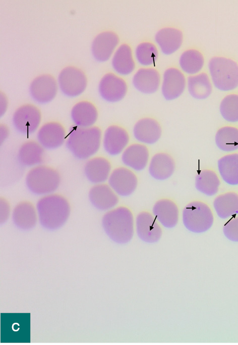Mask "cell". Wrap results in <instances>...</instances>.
<instances>
[{"instance_id": "4316f807", "label": "cell", "mask_w": 238, "mask_h": 345, "mask_svg": "<svg viewBox=\"0 0 238 345\" xmlns=\"http://www.w3.org/2000/svg\"><path fill=\"white\" fill-rule=\"evenodd\" d=\"M44 148L38 142L28 140L24 142L18 152V160L21 165L27 167H34L43 161Z\"/></svg>"}, {"instance_id": "484cf974", "label": "cell", "mask_w": 238, "mask_h": 345, "mask_svg": "<svg viewBox=\"0 0 238 345\" xmlns=\"http://www.w3.org/2000/svg\"><path fill=\"white\" fill-rule=\"evenodd\" d=\"M98 115L95 106L88 101L76 103L71 112V119L75 125L82 128L93 126L97 120Z\"/></svg>"}, {"instance_id": "ac0fdd59", "label": "cell", "mask_w": 238, "mask_h": 345, "mask_svg": "<svg viewBox=\"0 0 238 345\" xmlns=\"http://www.w3.org/2000/svg\"><path fill=\"white\" fill-rule=\"evenodd\" d=\"M133 133L139 142L146 144H153L160 139L162 129L159 123L149 117L142 118L135 124Z\"/></svg>"}, {"instance_id": "7c38bea8", "label": "cell", "mask_w": 238, "mask_h": 345, "mask_svg": "<svg viewBox=\"0 0 238 345\" xmlns=\"http://www.w3.org/2000/svg\"><path fill=\"white\" fill-rule=\"evenodd\" d=\"M67 138L64 126L59 122L51 121L43 124L38 130L37 139L39 144L47 150L57 149Z\"/></svg>"}, {"instance_id": "1f68e13d", "label": "cell", "mask_w": 238, "mask_h": 345, "mask_svg": "<svg viewBox=\"0 0 238 345\" xmlns=\"http://www.w3.org/2000/svg\"><path fill=\"white\" fill-rule=\"evenodd\" d=\"M188 89L190 95L197 100L208 97L212 92V85L208 75L201 73L188 78Z\"/></svg>"}, {"instance_id": "f1b7e54d", "label": "cell", "mask_w": 238, "mask_h": 345, "mask_svg": "<svg viewBox=\"0 0 238 345\" xmlns=\"http://www.w3.org/2000/svg\"><path fill=\"white\" fill-rule=\"evenodd\" d=\"M213 207L221 219H227L238 214V194L228 191L218 195L213 201Z\"/></svg>"}, {"instance_id": "e0dca14e", "label": "cell", "mask_w": 238, "mask_h": 345, "mask_svg": "<svg viewBox=\"0 0 238 345\" xmlns=\"http://www.w3.org/2000/svg\"><path fill=\"white\" fill-rule=\"evenodd\" d=\"M88 198L92 205L101 211L112 209L119 201L116 193L109 185L104 183L92 186L89 191Z\"/></svg>"}, {"instance_id": "83f0119b", "label": "cell", "mask_w": 238, "mask_h": 345, "mask_svg": "<svg viewBox=\"0 0 238 345\" xmlns=\"http://www.w3.org/2000/svg\"><path fill=\"white\" fill-rule=\"evenodd\" d=\"M116 72L122 75H128L133 72L135 63L131 46L127 43L121 44L115 52L111 61Z\"/></svg>"}, {"instance_id": "8d00e7d4", "label": "cell", "mask_w": 238, "mask_h": 345, "mask_svg": "<svg viewBox=\"0 0 238 345\" xmlns=\"http://www.w3.org/2000/svg\"><path fill=\"white\" fill-rule=\"evenodd\" d=\"M224 236L233 242H238V216L232 218L223 227Z\"/></svg>"}, {"instance_id": "d590c367", "label": "cell", "mask_w": 238, "mask_h": 345, "mask_svg": "<svg viewBox=\"0 0 238 345\" xmlns=\"http://www.w3.org/2000/svg\"><path fill=\"white\" fill-rule=\"evenodd\" d=\"M220 112L226 121L238 122V94H229L225 96L220 105Z\"/></svg>"}, {"instance_id": "44dd1931", "label": "cell", "mask_w": 238, "mask_h": 345, "mask_svg": "<svg viewBox=\"0 0 238 345\" xmlns=\"http://www.w3.org/2000/svg\"><path fill=\"white\" fill-rule=\"evenodd\" d=\"M161 76L159 71L153 68H142L135 73L132 79L134 87L144 94H152L159 88Z\"/></svg>"}, {"instance_id": "7402d4cb", "label": "cell", "mask_w": 238, "mask_h": 345, "mask_svg": "<svg viewBox=\"0 0 238 345\" xmlns=\"http://www.w3.org/2000/svg\"><path fill=\"white\" fill-rule=\"evenodd\" d=\"M153 214L156 219L164 227H175L179 219V209L177 205L169 199H161L153 206Z\"/></svg>"}, {"instance_id": "4fadbf2b", "label": "cell", "mask_w": 238, "mask_h": 345, "mask_svg": "<svg viewBox=\"0 0 238 345\" xmlns=\"http://www.w3.org/2000/svg\"><path fill=\"white\" fill-rule=\"evenodd\" d=\"M129 141V135L124 128L117 125H112L108 126L104 132L102 144L107 154L116 156L124 152Z\"/></svg>"}, {"instance_id": "9c48e42d", "label": "cell", "mask_w": 238, "mask_h": 345, "mask_svg": "<svg viewBox=\"0 0 238 345\" xmlns=\"http://www.w3.org/2000/svg\"><path fill=\"white\" fill-rule=\"evenodd\" d=\"M128 86L125 80L112 73H107L101 78L98 85L101 97L105 101L116 103L126 96Z\"/></svg>"}, {"instance_id": "2e32d148", "label": "cell", "mask_w": 238, "mask_h": 345, "mask_svg": "<svg viewBox=\"0 0 238 345\" xmlns=\"http://www.w3.org/2000/svg\"><path fill=\"white\" fill-rule=\"evenodd\" d=\"M119 41L118 36L114 32L105 31L100 32L96 36L92 42L91 48L94 58L100 62L107 61Z\"/></svg>"}, {"instance_id": "ba28073f", "label": "cell", "mask_w": 238, "mask_h": 345, "mask_svg": "<svg viewBox=\"0 0 238 345\" xmlns=\"http://www.w3.org/2000/svg\"><path fill=\"white\" fill-rule=\"evenodd\" d=\"M59 87L62 92L69 97H76L82 94L87 85V79L84 72L74 66H68L60 73Z\"/></svg>"}, {"instance_id": "3957f363", "label": "cell", "mask_w": 238, "mask_h": 345, "mask_svg": "<svg viewBox=\"0 0 238 345\" xmlns=\"http://www.w3.org/2000/svg\"><path fill=\"white\" fill-rule=\"evenodd\" d=\"M102 226L108 237L118 244L131 241L134 235V216L131 210L120 206L107 211L102 217Z\"/></svg>"}, {"instance_id": "4dcf8cb0", "label": "cell", "mask_w": 238, "mask_h": 345, "mask_svg": "<svg viewBox=\"0 0 238 345\" xmlns=\"http://www.w3.org/2000/svg\"><path fill=\"white\" fill-rule=\"evenodd\" d=\"M220 185V181L219 177L212 170H202L196 176V188L206 195L213 196L216 194Z\"/></svg>"}, {"instance_id": "cb8c5ba5", "label": "cell", "mask_w": 238, "mask_h": 345, "mask_svg": "<svg viewBox=\"0 0 238 345\" xmlns=\"http://www.w3.org/2000/svg\"><path fill=\"white\" fill-rule=\"evenodd\" d=\"M149 158V152L146 145L141 143H133L123 152V164L136 171L143 170L147 166Z\"/></svg>"}, {"instance_id": "30bf717a", "label": "cell", "mask_w": 238, "mask_h": 345, "mask_svg": "<svg viewBox=\"0 0 238 345\" xmlns=\"http://www.w3.org/2000/svg\"><path fill=\"white\" fill-rule=\"evenodd\" d=\"M109 186L118 195L127 196L133 193L138 185V178L130 169L123 167L114 169L108 179Z\"/></svg>"}, {"instance_id": "74e56055", "label": "cell", "mask_w": 238, "mask_h": 345, "mask_svg": "<svg viewBox=\"0 0 238 345\" xmlns=\"http://www.w3.org/2000/svg\"><path fill=\"white\" fill-rule=\"evenodd\" d=\"M10 206L9 203L5 199H1V223L6 222L10 215Z\"/></svg>"}, {"instance_id": "8fae6325", "label": "cell", "mask_w": 238, "mask_h": 345, "mask_svg": "<svg viewBox=\"0 0 238 345\" xmlns=\"http://www.w3.org/2000/svg\"><path fill=\"white\" fill-rule=\"evenodd\" d=\"M29 91L34 100L40 104H46L51 101L56 96L57 82L51 75L42 74L32 81Z\"/></svg>"}, {"instance_id": "8992f818", "label": "cell", "mask_w": 238, "mask_h": 345, "mask_svg": "<svg viewBox=\"0 0 238 345\" xmlns=\"http://www.w3.org/2000/svg\"><path fill=\"white\" fill-rule=\"evenodd\" d=\"M183 222L189 231L203 233L213 225L214 216L209 206L204 202L195 201L187 204L182 214Z\"/></svg>"}, {"instance_id": "6da1fadb", "label": "cell", "mask_w": 238, "mask_h": 345, "mask_svg": "<svg viewBox=\"0 0 238 345\" xmlns=\"http://www.w3.org/2000/svg\"><path fill=\"white\" fill-rule=\"evenodd\" d=\"M38 220L44 229L53 231L62 227L68 221L71 206L66 198L57 193L42 196L37 202Z\"/></svg>"}, {"instance_id": "f35d334b", "label": "cell", "mask_w": 238, "mask_h": 345, "mask_svg": "<svg viewBox=\"0 0 238 345\" xmlns=\"http://www.w3.org/2000/svg\"><path fill=\"white\" fill-rule=\"evenodd\" d=\"M9 134V129L5 125H1V139L2 143L3 140H5Z\"/></svg>"}, {"instance_id": "5b68a950", "label": "cell", "mask_w": 238, "mask_h": 345, "mask_svg": "<svg viewBox=\"0 0 238 345\" xmlns=\"http://www.w3.org/2000/svg\"><path fill=\"white\" fill-rule=\"evenodd\" d=\"M209 69L214 86L222 91L231 90L238 86V65L223 57L212 58Z\"/></svg>"}, {"instance_id": "e575fe53", "label": "cell", "mask_w": 238, "mask_h": 345, "mask_svg": "<svg viewBox=\"0 0 238 345\" xmlns=\"http://www.w3.org/2000/svg\"><path fill=\"white\" fill-rule=\"evenodd\" d=\"M135 56L140 65L150 66L156 63L158 57V52L154 44L150 42H143L136 47Z\"/></svg>"}, {"instance_id": "9a60e30c", "label": "cell", "mask_w": 238, "mask_h": 345, "mask_svg": "<svg viewBox=\"0 0 238 345\" xmlns=\"http://www.w3.org/2000/svg\"><path fill=\"white\" fill-rule=\"evenodd\" d=\"M186 84L184 74L174 67L167 68L163 74L161 93L165 100L172 101L183 93Z\"/></svg>"}, {"instance_id": "ffe728a7", "label": "cell", "mask_w": 238, "mask_h": 345, "mask_svg": "<svg viewBox=\"0 0 238 345\" xmlns=\"http://www.w3.org/2000/svg\"><path fill=\"white\" fill-rule=\"evenodd\" d=\"M12 219L15 226L24 231L33 229L38 220L36 208L28 201L21 202L15 206Z\"/></svg>"}, {"instance_id": "5bb4252c", "label": "cell", "mask_w": 238, "mask_h": 345, "mask_svg": "<svg viewBox=\"0 0 238 345\" xmlns=\"http://www.w3.org/2000/svg\"><path fill=\"white\" fill-rule=\"evenodd\" d=\"M137 235L143 241L153 243L159 241L162 229L154 215L147 211L138 214L136 219Z\"/></svg>"}, {"instance_id": "836d02e7", "label": "cell", "mask_w": 238, "mask_h": 345, "mask_svg": "<svg viewBox=\"0 0 238 345\" xmlns=\"http://www.w3.org/2000/svg\"><path fill=\"white\" fill-rule=\"evenodd\" d=\"M204 59L202 53L196 49H189L181 55L179 64L182 70L189 74L199 72L203 68Z\"/></svg>"}, {"instance_id": "52a82bcc", "label": "cell", "mask_w": 238, "mask_h": 345, "mask_svg": "<svg viewBox=\"0 0 238 345\" xmlns=\"http://www.w3.org/2000/svg\"><path fill=\"white\" fill-rule=\"evenodd\" d=\"M41 121L40 110L35 105L26 104L19 107L15 111L13 124L19 132L29 135L39 128Z\"/></svg>"}, {"instance_id": "d6986e66", "label": "cell", "mask_w": 238, "mask_h": 345, "mask_svg": "<svg viewBox=\"0 0 238 345\" xmlns=\"http://www.w3.org/2000/svg\"><path fill=\"white\" fill-rule=\"evenodd\" d=\"M111 165L109 161L103 157L89 159L86 162L84 172L86 178L94 184L103 183L111 173Z\"/></svg>"}, {"instance_id": "603a6c76", "label": "cell", "mask_w": 238, "mask_h": 345, "mask_svg": "<svg viewBox=\"0 0 238 345\" xmlns=\"http://www.w3.org/2000/svg\"><path fill=\"white\" fill-rule=\"evenodd\" d=\"M155 40L161 52L170 55L177 51L182 44L183 34L180 29L171 27H164L155 34Z\"/></svg>"}, {"instance_id": "d6a6232c", "label": "cell", "mask_w": 238, "mask_h": 345, "mask_svg": "<svg viewBox=\"0 0 238 345\" xmlns=\"http://www.w3.org/2000/svg\"><path fill=\"white\" fill-rule=\"evenodd\" d=\"M215 143L221 151L230 152L238 150V128L226 126L219 128L215 135Z\"/></svg>"}, {"instance_id": "f546056e", "label": "cell", "mask_w": 238, "mask_h": 345, "mask_svg": "<svg viewBox=\"0 0 238 345\" xmlns=\"http://www.w3.org/2000/svg\"><path fill=\"white\" fill-rule=\"evenodd\" d=\"M217 165L219 174L225 183L230 185H238V153L222 157Z\"/></svg>"}, {"instance_id": "7a4b0ae2", "label": "cell", "mask_w": 238, "mask_h": 345, "mask_svg": "<svg viewBox=\"0 0 238 345\" xmlns=\"http://www.w3.org/2000/svg\"><path fill=\"white\" fill-rule=\"evenodd\" d=\"M102 140L101 129L97 126L82 128L72 126L66 138V146L77 159L91 158L99 151Z\"/></svg>"}, {"instance_id": "d4e9b609", "label": "cell", "mask_w": 238, "mask_h": 345, "mask_svg": "<svg viewBox=\"0 0 238 345\" xmlns=\"http://www.w3.org/2000/svg\"><path fill=\"white\" fill-rule=\"evenodd\" d=\"M175 168V162L172 157L167 153L160 152L152 157L148 170L154 179L164 180L172 176Z\"/></svg>"}, {"instance_id": "277c9868", "label": "cell", "mask_w": 238, "mask_h": 345, "mask_svg": "<svg viewBox=\"0 0 238 345\" xmlns=\"http://www.w3.org/2000/svg\"><path fill=\"white\" fill-rule=\"evenodd\" d=\"M61 183L59 172L54 168L39 165L32 167L27 173L26 185L32 194L45 196L53 193Z\"/></svg>"}]
</instances>
